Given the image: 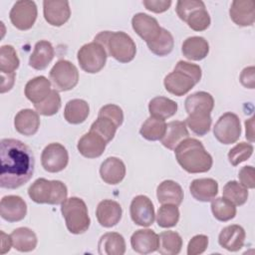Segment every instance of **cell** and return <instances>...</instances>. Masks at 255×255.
I'll list each match as a JSON object with an SVG mask.
<instances>
[{"label":"cell","mask_w":255,"mask_h":255,"mask_svg":"<svg viewBox=\"0 0 255 255\" xmlns=\"http://www.w3.org/2000/svg\"><path fill=\"white\" fill-rule=\"evenodd\" d=\"M184 108L188 115L194 112L211 113L214 108V100L207 92H196L186 98Z\"/></svg>","instance_id":"32"},{"label":"cell","mask_w":255,"mask_h":255,"mask_svg":"<svg viewBox=\"0 0 255 255\" xmlns=\"http://www.w3.org/2000/svg\"><path fill=\"white\" fill-rule=\"evenodd\" d=\"M54 55L52 44L49 41L41 40L35 44L34 51L29 58V65L35 70H44L51 63Z\"/></svg>","instance_id":"26"},{"label":"cell","mask_w":255,"mask_h":255,"mask_svg":"<svg viewBox=\"0 0 255 255\" xmlns=\"http://www.w3.org/2000/svg\"><path fill=\"white\" fill-rule=\"evenodd\" d=\"M177 104L165 97H155L148 104V111L151 117L161 120L174 116L177 112Z\"/></svg>","instance_id":"33"},{"label":"cell","mask_w":255,"mask_h":255,"mask_svg":"<svg viewBox=\"0 0 255 255\" xmlns=\"http://www.w3.org/2000/svg\"><path fill=\"white\" fill-rule=\"evenodd\" d=\"M211 113L207 112H194L188 115L185 120V124L191 129V131L199 136L205 135L211 127Z\"/></svg>","instance_id":"36"},{"label":"cell","mask_w":255,"mask_h":255,"mask_svg":"<svg viewBox=\"0 0 255 255\" xmlns=\"http://www.w3.org/2000/svg\"><path fill=\"white\" fill-rule=\"evenodd\" d=\"M191 195L198 201H211L218 193V183L213 178H197L189 185Z\"/></svg>","instance_id":"23"},{"label":"cell","mask_w":255,"mask_h":255,"mask_svg":"<svg viewBox=\"0 0 255 255\" xmlns=\"http://www.w3.org/2000/svg\"><path fill=\"white\" fill-rule=\"evenodd\" d=\"M189 137V132L185 122L172 121L166 124L165 133L162 136L161 143L168 149H174L182 140Z\"/></svg>","instance_id":"27"},{"label":"cell","mask_w":255,"mask_h":255,"mask_svg":"<svg viewBox=\"0 0 255 255\" xmlns=\"http://www.w3.org/2000/svg\"><path fill=\"white\" fill-rule=\"evenodd\" d=\"M254 174H255V170L253 166L251 165L243 166L238 172V178L240 183L246 188L253 189L255 187Z\"/></svg>","instance_id":"49"},{"label":"cell","mask_w":255,"mask_h":255,"mask_svg":"<svg viewBox=\"0 0 255 255\" xmlns=\"http://www.w3.org/2000/svg\"><path fill=\"white\" fill-rule=\"evenodd\" d=\"M216 139L223 144H231L238 140L241 134L240 120L233 113L223 114L213 128Z\"/></svg>","instance_id":"9"},{"label":"cell","mask_w":255,"mask_h":255,"mask_svg":"<svg viewBox=\"0 0 255 255\" xmlns=\"http://www.w3.org/2000/svg\"><path fill=\"white\" fill-rule=\"evenodd\" d=\"M90 114L89 104L81 99L69 101L64 110L65 120L72 125H79L86 121Z\"/></svg>","instance_id":"31"},{"label":"cell","mask_w":255,"mask_h":255,"mask_svg":"<svg viewBox=\"0 0 255 255\" xmlns=\"http://www.w3.org/2000/svg\"><path fill=\"white\" fill-rule=\"evenodd\" d=\"M134 32L146 43L154 40L161 31L157 20L145 13H136L131 19Z\"/></svg>","instance_id":"15"},{"label":"cell","mask_w":255,"mask_h":255,"mask_svg":"<svg viewBox=\"0 0 255 255\" xmlns=\"http://www.w3.org/2000/svg\"><path fill=\"white\" fill-rule=\"evenodd\" d=\"M12 246L20 252L33 251L37 246V236L33 230L28 227H19L10 234Z\"/></svg>","instance_id":"30"},{"label":"cell","mask_w":255,"mask_h":255,"mask_svg":"<svg viewBox=\"0 0 255 255\" xmlns=\"http://www.w3.org/2000/svg\"><path fill=\"white\" fill-rule=\"evenodd\" d=\"M201 75V68L198 65L178 61L173 71L165 76L163 85L168 93L181 97L199 83Z\"/></svg>","instance_id":"3"},{"label":"cell","mask_w":255,"mask_h":255,"mask_svg":"<svg viewBox=\"0 0 255 255\" xmlns=\"http://www.w3.org/2000/svg\"><path fill=\"white\" fill-rule=\"evenodd\" d=\"M240 83L248 89L255 87V68L253 66L244 68L240 74Z\"/></svg>","instance_id":"51"},{"label":"cell","mask_w":255,"mask_h":255,"mask_svg":"<svg viewBox=\"0 0 255 255\" xmlns=\"http://www.w3.org/2000/svg\"><path fill=\"white\" fill-rule=\"evenodd\" d=\"M223 197L231 201L235 206L243 205L248 198V190L241 183L231 180L228 181L223 187Z\"/></svg>","instance_id":"40"},{"label":"cell","mask_w":255,"mask_h":255,"mask_svg":"<svg viewBox=\"0 0 255 255\" xmlns=\"http://www.w3.org/2000/svg\"><path fill=\"white\" fill-rule=\"evenodd\" d=\"M130 245L138 254H149L158 249V235L151 229H138L130 237Z\"/></svg>","instance_id":"16"},{"label":"cell","mask_w":255,"mask_h":255,"mask_svg":"<svg viewBox=\"0 0 255 255\" xmlns=\"http://www.w3.org/2000/svg\"><path fill=\"white\" fill-rule=\"evenodd\" d=\"M165 129L166 123L164 120L150 116L142 124L139 132L143 138L150 141H155L162 138L165 133Z\"/></svg>","instance_id":"35"},{"label":"cell","mask_w":255,"mask_h":255,"mask_svg":"<svg viewBox=\"0 0 255 255\" xmlns=\"http://www.w3.org/2000/svg\"><path fill=\"white\" fill-rule=\"evenodd\" d=\"M20 64L19 58L13 46L4 45L0 49V72L1 74H14Z\"/></svg>","instance_id":"39"},{"label":"cell","mask_w":255,"mask_h":255,"mask_svg":"<svg viewBox=\"0 0 255 255\" xmlns=\"http://www.w3.org/2000/svg\"><path fill=\"white\" fill-rule=\"evenodd\" d=\"M69 154L64 145L59 142L48 144L42 151L41 163L48 172L62 171L68 164Z\"/></svg>","instance_id":"11"},{"label":"cell","mask_w":255,"mask_h":255,"mask_svg":"<svg viewBox=\"0 0 255 255\" xmlns=\"http://www.w3.org/2000/svg\"><path fill=\"white\" fill-rule=\"evenodd\" d=\"M107 142L98 133L90 130L85 133L78 141L79 152L87 158H96L103 154Z\"/></svg>","instance_id":"20"},{"label":"cell","mask_w":255,"mask_h":255,"mask_svg":"<svg viewBox=\"0 0 255 255\" xmlns=\"http://www.w3.org/2000/svg\"><path fill=\"white\" fill-rule=\"evenodd\" d=\"M0 163V186L2 188H19L33 176L35 166L33 151L19 139H1Z\"/></svg>","instance_id":"1"},{"label":"cell","mask_w":255,"mask_h":255,"mask_svg":"<svg viewBox=\"0 0 255 255\" xmlns=\"http://www.w3.org/2000/svg\"><path fill=\"white\" fill-rule=\"evenodd\" d=\"M98 117H106L112 120L118 127H120L124 122V113L123 110L114 104H109L102 107L99 111Z\"/></svg>","instance_id":"47"},{"label":"cell","mask_w":255,"mask_h":255,"mask_svg":"<svg viewBox=\"0 0 255 255\" xmlns=\"http://www.w3.org/2000/svg\"><path fill=\"white\" fill-rule=\"evenodd\" d=\"M27 214V204L18 195H6L0 202V215L8 222H18Z\"/></svg>","instance_id":"14"},{"label":"cell","mask_w":255,"mask_h":255,"mask_svg":"<svg viewBox=\"0 0 255 255\" xmlns=\"http://www.w3.org/2000/svg\"><path fill=\"white\" fill-rule=\"evenodd\" d=\"M98 252L101 255H124L126 241L120 233L108 232L101 236L98 243Z\"/></svg>","instance_id":"28"},{"label":"cell","mask_w":255,"mask_h":255,"mask_svg":"<svg viewBox=\"0 0 255 255\" xmlns=\"http://www.w3.org/2000/svg\"><path fill=\"white\" fill-rule=\"evenodd\" d=\"M123 214L122 206L119 202L112 199L102 200L96 210V216L99 223L107 228L117 225Z\"/></svg>","instance_id":"18"},{"label":"cell","mask_w":255,"mask_h":255,"mask_svg":"<svg viewBox=\"0 0 255 255\" xmlns=\"http://www.w3.org/2000/svg\"><path fill=\"white\" fill-rule=\"evenodd\" d=\"M101 178L108 184L120 183L126 175V165L122 159L111 156L105 159L100 167Z\"/></svg>","instance_id":"21"},{"label":"cell","mask_w":255,"mask_h":255,"mask_svg":"<svg viewBox=\"0 0 255 255\" xmlns=\"http://www.w3.org/2000/svg\"><path fill=\"white\" fill-rule=\"evenodd\" d=\"M16 130L23 135H34L40 127V118L37 112L31 109H24L18 112L14 119Z\"/></svg>","instance_id":"22"},{"label":"cell","mask_w":255,"mask_h":255,"mask_svg":"<svg viewBox=\"0 0 255 255\" xmlns=\"http://www.w3.org/2000/svg\"><path fill=\"white\" fill-rule=\"evenodd\" d=\"M108 54L105 48L97 43L91 42L83 45L77 54V59L83 71L89 74L100 72L106 65Z\"/></svg>","instance_id":"7"},{"label":"cell","mask_w":255,"mask_h":255,"mask_svg":"<svg viewBox=\"0 0 255 255\" xmlns=\"http://www.w3.org/2000/svg\"><path fill=\"white\" fill-rule=\"evenodd\" d=\"M146 45L149 51L154 55L159 57L166 56L173 49V46H174L173 36L169 31H167L164 28H161V31L158 34V36L154 40L146 43Z\"/></svg>","instance_id":"37"},{"label":"cell","mask_w":255,"mask_h":255,"mask_svg":"<svg viewBox=\"0 0 255 255\" xmlns=\"http://www.w3.org/2000/svg\"><path fill=\"white\" fill-rule=\"evenodd\" d=\"M253 153V145L249 142H239L235 146H233L228 152L229 162L236 166L239 163L247 160Z\"/></svg>","instance_id":"45"},{"label":"cell","mask_w":255,"mask_h":255,"mask_svg":"<svg viewBox=\"0 0 255 255\" xmlns=\"http://www.w3.org/2000/svg\"><path fill=\"white\" fill-rule=\"evenodd\" d=\"M118 128L119 127L112 120L106 117H98V119L92 124L90 130L98 133L107 143H109L114 138Z\"/></svg>","instance_id":"42"},{"label":"cell","mask_w":255,"mask_h":255,"mask_svg":"<svg viewBox=\"0 0 255 255\" xmlns=\"http://www.w3.org/2000/svg\"><path fill=\"white\" fill-rule=\"evenodd\" d=\"M51 82L44 76L31 79L25 86V96L34 105L43 102L51 93Z\"/></svg>","instance_id":"25"},{"label":"cell","mask_w":255,"mask_h":255,"mask_svg":"<svg viewBox=\"0 0 255 255\" xmlns=\"http://www.w3.org/2000/svg\"><path fill=\"white\" fill-rule=\"evenodd\" d=\"M229 15L238 26H252L255 21V3L252 0H235L231 3Z\"/></svg>","instance_id":"17"},{"label":"cell","mask_w":255,"mask_h":255,"mask_svg":"<svg viewBox=\"0 0 255 255\" xmlns=\"http://www.w3.org/2000/svg\"><path fill=\"white\" fill-rule=\"evenodd\" d=\"M129 213L131 220L139 226L148 227L154 221V207L151 200L145 195L135 196L130 203Z\"/></svg>","instance_id":"12"},{"label":"cell","mask_w":255,"mask_h":255,"mask_svg":"<svg viewBox=\"0 0 255 255\" xmlns=\"http://www.w3.org/2000/svg\"><path fill=\"white\" fill-rule=\"evenodd\" d=\"M179 220V210L176 205L162 204L156 214V222L161 228H170L177 224Z\"/></svg>","instance_id":"41"},{"label":"cell","mask_w":255,"mask_h":255,"mask_svg":"<svg viewBox=\"0 0 255 255\" xmlns=\"http://www.w3.org/2000/svg\"><path fill=\"white\" fill-rule=\"evenodd\" d=\"M38 15L36 3L30 0L17 1L9 14L10 21L14 27L25 31L32 28Z\"/></svg>","instance_id":"10"},{"label":"cell","mask_w":255,"mask_h":255,"mask_svg":"<svg viewBox=\"0 0 255 255\" xmlns=\"http://www.w3.org/2000/svg\"><path fill=\"white\" fill-rule=\"evenodd\" d=\"M1 254H5L12 246V239L10 235L5 234L3 231H1Z\"/></svg>","instance_id":"53"},{"label":"cell","mask_w":255,"mask_h":255,"mask_svg":"<svg viewBox=\"0 0 255 255\" xmlns=\"http://www.w3.org/2000/svg\"><path fill=\"white\" fill-rule=\"evenodd\" d=\"M211 211L213 216L219 221H228L235 217V205L225 197H217L211 200Z\"/></svg>","instance_id":"38"},{"label":"cell","mask_w":255,"mask_h":255,"mask_svg":"<svg viewBox=\"0 0 255 255\" xmlns=\"http://www.w3.org/2000/svg\"><path fill=\"white\" fill-rule=\"evenodd\" d=\"M38 114L43 116H53L61 108V97L57 90H52L49 96L41 103L34 105Z\"/></svg>","instance_id":"43"},{"label":"cell","mask_w":255,"mask_h":255,"mask_svg":"<svg viewBox=\"0 0 255 255\" xmlns=\"http://www.w3.org/2000/svg\"><path fill=\"white\" fill-rule=\"evenodd\" d=\"M181 52L188 60L200 61L207 56L209 52V44L203 37H188L182 43Z\"/></svg>","instance_id":"29"},{"label":"cell","mask_w":255,"mask_h":255,"mask_svg":"<svg viewBox=\"0 0 255 255\" xmlns=\"http://www.w3.org/2000/svg\"><path fill=\"white\" fill-rule=\"evenodd\" d=\"M1 93L10 91L15 82V73L14 74H1Z\"/></svg>","instance_id":"52"},{"label":"cell","mask_w":255,"mask_h":255,"mask_svg":"<svg viewBox=\"0 0 255 255\" xmlns=\"http://www.w3.org/2000/svg\"><path fill=\"white\" fill-rule=\"evenodd\" d=\"M156 197L160 204L180 205L183 200L181 186L173 180H163L156 188Z\"/></svg>","instance_id":"24"},{"label":"cell","mask_w":255,"mask_h":255,"mask_svg":"<svg viewBox=\"0 0 255 255\" xmlns=\"http://www.w3.org/2000/svg\"><path fill=\"white\" fill-rule=\"evenodd\" d=\"M50 80L57 91H70L79 82V72L70 61L59 60L50 71Z\"/></svg>","instance_id":"8"},{"label":"cell","mask_w":255,"mask_h":255,"mask_svg":"<svg viewBox=\"0 0 255 255\" xmlns=\"http://www.w3.org/2000/svg\"><path fill=\"white\" fill-rule=\"evenodd\" d=\"M246 233L243 227L237 224H232L224 227L218 236V243L224 249L236 252L239 251L245 242Z\"/></svg>","instance_id":"19"},{"label":"cell","mask_w":255,"mask_h":255,"mask_svg":"<svg viewBox=\"0 0 255 255\" xmlns=\"http://www.w3.org/2000/svg\"><path fill=\"white\" fill-rule=\"evenodd\" d=\"M142 4L147 10L151 12L162 13L168 10V8L171 5V1L170 0H143Z\"/></svg>","instance_id":"50"},{"label":"cell","mask_w":255,"mask_h":255,"mask_svg":"<svg viewBox=\"0 0 255 255\" xmlns=\"http://www.w3.org/2000/svg\"><path fill=\"white\" fill-rule=\"evenodd\" d=\"M174 150L178 164L188 173L206 172L212 166V156L196 138H185Z\"/></svg>","instance_id":"2"},{"label":"cell","mask_w":255,"mask_h":255,"mask_svg":"<svg viewBox=\"0 0 255 255\" xmlns=\"http://www.w3.org/2000/svg\"><path fill=\"white\" fill-rule=\"evenodd\" d=\"M28 195L36 203L58 205L67 199L68 189L60 180L38 178L29 186Z\"/></svg>","instance_id":"5"},{"label":"cell","mask_w":255,"mask_h":255,"mask_svg":"<svg viewBox=\"0 0 255 255\" xmlns=\"http://www.w3.org/2000/svg\"><path fill=\"white\" fill-rule=\"evenodd\" d=\"M189 28L194 31L200 32L206 30L210 25V16L205 7L193 11L185 21Z\"/></svg>","instance_id":"44"},{"label":"cell","mask_w":255,"mask_h":255,"mask_svg":"<svg viewBox=\"0 0 255 255\" xmlns=\"http://www.w3.org/2000/svg\"><path fill=\"white\" fill-rule=\"evenodd\" d=\"M94 42L101 44L107 54L120 63L132 61L136 53V46L131 37L122 31H103L95 37Z\"/></svg>","instance_id":"4"},{"label":"cell","mask_w":255,"mask_h":255,"mask_svg":"<svg viewBox=\"0 0 255 255\" xmlns=\"http://www.w3.org/2000/svg\"><path fill=\"white\" fill-rule=\"evenodd\" d=\"M254 117L250 118L245 122V128H246V138L250 140L251 142L254 141Z\"/></svg>","instance_id":"54"},{"label":"cell","mask_w":255,"mask_h":255,"mask_svg":"<svg viewBox=\"0 0 255 255\" xmlns=\"http://www.w3.org/2000/svg\"><path fill=\"white\" fill-rule=\"evenodd\" d=\"M208 246V237L203 234L193 236L187 245L188 255H199L202 254Z\"/></svg>","instance_id":"48"},{"label":"cell","mask_w":255,"mask_h":255,"mask_svg":"<svg viewBox=\"0 0 255 255\" xmlns=\"http://www.w3.org/2000/svg\"><path fill=\"white\" fill-rule=\"evenodd\" d=\"M205 7L200 0H179L176 3V14L182 21H186L187 17L195 10Z\"/></svg>","instance_id":"46"},{"label":"cell","mask_w":255,"mask_h":255,"mask_svg":"<svg viewBox=\"0 0 255 255\" xmlns=\"http://www.w3.org/2000/svg\"><path fill=\"white\" fill-rule=\"evenodd\" d=\"M159 245L157 251L161 255H177L181 251L182 238L175 231H163L158 235Z\"/></svg>","instance_id":"34"},{"label":"cell","mask_w":255,"mask_h":255,"mask_svg":"<svg viewBox=\"0 0 255 255\" xmlns=\"http://www.w3.org/2000/svg\"><path fill=\"white\" fill-rule=\"evenodd\" d=\"M61 212L71 233L82 234L89 229L91 219L88 207L83 199L76 196L67 198L61 204Z\"/></svg>","instance_id":"6"},{"label":"cell","mask_w":255,"mask_h":255,"mask_svg":"<svg viewBox=\"0 0 255 255\" xmlns=\"http://www.w3.org/2000/svg\"><path fill=\"white\" fill-rule=\"evenodd\" d=\"M43 13L45 20L52 26L64 25L71 16V9L68 1L45 0L43 2Z\"/></svg>","instance_id":"13"}]
</instances>
